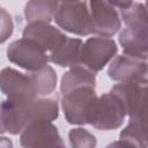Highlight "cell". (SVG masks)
I'll return each mask as SVG.
<instances>
[{"label":"cell","instance_id":"1","mask_svg":"<svg viewBox=\"0 0 148 148\" xmlns=\"http://www.w3.org/2000/svg\"><path fill=\"white\" fill-rule=\"evenodd\" d=\"M6 132L16 135L28 125L37 121L56 120L59 116L57 95L53 97H36L28 102L3 101L1 104Z\"/></svg>","mask_w":148,"mask_h":148},{"label":"cell","instance_id":"2","mask_svg":"<svg viewBox=\"0 0 148 148\" xmlns=\"http://www.w3.org/2000/svg\"><path fill=\"white\" fill-rule=\"evenodd\" d=\"M96 101L97 95L94 88H81L64 95L61 108L67 123L72 125L89 124Z\"/></svg>","mask_w":148,"mask_h":148},{"label":"cell","instance_id":"3","mask_svg":"<svg viewBox=\"0 0 148 148\" xmlns=\"http://www.w3.org/2000/svg\"><path fill=\"white\" fill-rule=\"evenodd\" d=\"M53 20L56 23L71 34L88 36L90 34V17L87 1L58 2Z\"/></svg>","mask_w":148,"mask_h":148},{"label":"cell","instance_id":"4","mask_svg":"<svg viewBox=\"0 0 148 148\" xmlns=\"http://www.w3.org/2000/svg\"><path fill=\"white\" fill-rule=\"evenodd\" d=\"M125 117L126 112L121 102L110 91L97 97L89 124L99 131H111L120 127Z\"/></svg>","mask_w":148,"mask_h":148},{"label":"cell","instance_id":"5","mask_svg":"<svg viewBox=\"0 0 148 148\" xmlns=\"http://www.w3.org/2000/svg\"><path fill=\"white\" fill-rule=\"evenodd\" d=\"M7 58L18 67L34 72L47 65L49 54L35 42L21 38L12 42L7 47Z\"/></svg>","mask_w":148,"mask_h":148},{"label":"cell","instance_id":"6","mask_svg":"<svg viewBox=\"0 0 148 148\" xmlns=\"http://www.w3.org/2000/svg\"><path fill=\"white\" fill-rule=\"evenodd\" d=\"M90 17V34L102 38H110L121 28V20L118 10L104 0H91L88 2Z\"/></svg>","mask_w":148,"mask_h":148},{"label":"cell","instance_id":"7","mask_svg":"<svg viewBox=\"0 0 148 148\" xmlns=\"http://www.w3.org/2000/svg\"><path fill=\"white\" fill-rule=\"evenodd\" d=\"M118 47L112 38L90 37L81 50V66L97 73L117 54Z\"/></svg>","mask_w":148,"mask_h":148},{"label":"cell","instance_id":"8","mask_svg":"<svg viewBox=\"0 0 148 148\" xmlns=\"http://www.w3.org/2000/svg\"><path fill=\"white\" fill-rule=\"evenodd\" d=\"M146 91L147 79L119 82L111 89V92L121 102L130 118L146 116Z\"/></svg>","mask_w":148,"mask_h":148},{"label":"cell","instance_id":"9","mask_svg":"<svg viewBox=\"0 0 148 148\" xmlns=\"http://www.w3.org/2000/svg\"><path fill=\"white\" fill-rule=\"evenodd\" d=\"M22 148H66L56 125L37 121L28 125L20 135Z\"/></svg>","mask_w":148,"mask_h":148},{"label":"cell","instance_id":"10","mask_svg":"<svg viewBox=\"0 0 148 148\" xmlns=\"http://www.w3.org/2000/svg\"><path fill=\"white\" fill-rule=\"evenodd\" d=\"M0 90L10 102H28L37 97L29 76L12 67L0 72Z\"/></svg>","mask_w":148,"mask_h":148},{"label":"cell","instance_id":"11","mask_svg":"<svg viewBox=\"0 0 148 148\" xmlns=\"http://www.w3.org/2000/svg\"><path fill=\"white\" fill-rule=\"evenodd\" d=\"M108 76L118 82L147 79V60L126 54L117 56L108 68Z\"/></svg>","mask_w":148,"mask_h":148},{"label":"cell","instance_id":"12","mask_svg":"<svg viewBox=\"0 0 148 148\" xmlns=\"http://www.w3.org/2000/svg\"><path fill=\"white\" fill-rule=\"evenodd\" d=\"M23 38L35 42L45 52H52L67 36L58 28L47 23H28L23 30Z\"/></svg>","mask_w":148,"mask_h":148},{"label":"cell","instance_id":"13","mask_svg":"<svg viewBox=\"0 0 148 148\" xmlns=\"http://www.w3.org/2000/svg\"><path fill=\"white\" fill-rule=\"evenodd\" d=\"M124 54L140 59L148 58V28H124L119 34Z\"/></svg>","mask_w":148,"mask_h":148},{"label":"cell","instance_id":"14","mask_svg":"<svg viewBox=\"0 0 148 148\" xmlns=\"http://www.w3.org/2000/svg\"><path fill=\"white\" fill-rule=\"evenodd\" d=\"M83 42L80 38L67 37L56 50H53L49 60L60 67H76L81 66V50Z\"/></svg>","mask_w":148,"mask_h":148},{"label":"cell","instance_id":"15","mask_svg":"<svg viewBox=\"0 0 148 148\" xmlns=\"http://www.w3.org/2000/svg\"><path fill=\"white\" fill-rule=\"evenodd\" d=\"M81 88H96V74L84 68L83 66H76L67 71L60 82L61 95H66L73 90Z\"/></svg>","mask_w":148,"mask_h":148},{"label":"cell","instance_id":"16","mask_svg":"<svg viewBox=\"0 0 148 148\" xmlns=\"http://www.w3.org/2000/svg\"><path fill=\"white\" fill-rule=\"evenodd\" d=\"M116 9H120L121 18L128 28H148L145 3L134 1H109Z\"/></svg>","mask_w":148,"mask_h":148},{"label":"cell","instance_id":"17","mask_svg":"<svg viewBox=\"0 0 148 148\" xmlns=\"http://www.w3.org/2000/svg\"><path fill=\"white\" fill-rule=\"evenodd\" d=\"M58 7V1L32 0L24 7V16L29 23H47L53 20Z\"/></svg>","mask_w":148,"mask_h":148},{"label":"cell","instance_id":"18","mask_svg":"<svg viewBox=\"0 0 148 148\" xmlns=\"http://www.w3.org/2000/svg\"><path fill=\"white\" fill-rule=\"evenodd\" d=\"M27 75L29 76V79L34 84L37 97H45L54 91L58 76L56 71L51 66L46 65L45 67L38 71L27 72Z\"/></svg>","mask_w":148,"mask_h":148},{"label":"cell","instance_id":"19","mask_svg":"<svg viewBox=\"0 0 148 148\" xmlns=\"http://www.w3.org/2000/svg\"><path fill=\"white\" fill-rule=\"evenodd\" d=\"M120 140H125L135 148H147V125L146 116L130 118V123L119 134Z\"/></svg>","mask_w":148,"mask_h":148},{"label":"cell","instance_id":"20","mask_svg":"<svg viewBox=\"0 0 148 148\" xmlns=\"http://www.w3.org/2000/svg\"><path fill=\"white\" fill-rule=\"evenodd\" d=\"M68 140L71 148H95L97 145L96 136L82 127L72 128L68 132Z\"/></svg>","mask_w":148,"mask_h":148},{"label":"cell","instance_id":"21","mask_svg":"<svg viewBox=\"0 0 148 148\" xmlns=\"http://www.w3.org/2000/svg\"><path fill=\"white\" fill-rule=\"evenodd\" d=\"M14 31V23L9 13L0 7V44L5 43Z\"/></svg>","mask_w":148,"mask_h":148},{"label":"cell","instance_id":"22","mask_svg":"<svg viewBox=\"0 0 148 148\" xmlns=\"http://www.w3.org/2000/svg\"><path fill=\"white\" fill-rule=\"evenodd\" d=\"M105 148H135L133 145H131L130 142L125 141V140H118V141H113L110 145H108Z\"/></svg>","mask_w":148,"mask_h":148},{"label":"cell","instance_id":"23","mask_svg":"<svg viewBox=\"0 0 148 148\" xmlns=\"http://www.w3.org/2000/svg\"><path fill=\"white\" fill-rule=\"evenodd\" d=\"M0 148H13V142L7 136H0Z\"/></svg>","mask_w":148,"mask_h":148},{"label":"cell","instance_id":"24","mask_svg":"<svg viewBox=\"0 0 148 148\" xmlns=\"http://www.w3.org/2000/svg\"><path fill=\"white\" fill-rule=\"evenodd\" d=\"M5 132H6V127H5V124H3L2 110H1V106H0V134H3Z\"/></svg>","mask_w":148,"mask_h":148}]
</instances>
